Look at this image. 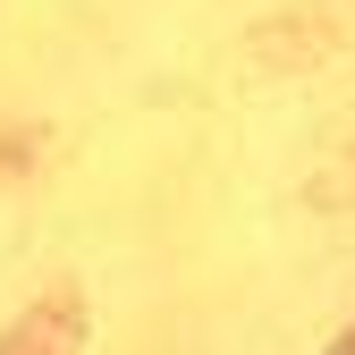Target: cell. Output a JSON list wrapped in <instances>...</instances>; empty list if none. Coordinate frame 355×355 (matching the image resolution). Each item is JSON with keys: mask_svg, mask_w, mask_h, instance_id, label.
Masks as SVG:
<instances>
[{"mask_svg": "<svg viewBox=\"0 0 355 355\" xmlns=\"http://www.w3.org/2000/svg\"><path fill=\"white\" fill-rule=\"evenodd\" d=\"M330 355H355V330H338V338H330Z\"/></svg>", "mask_w": 355, "mask_h": 355, "instance_id": "2", "label": "cell"}, {"mask_svg": "<svg viewBox=\"0 0 355 355\" xmlns=\"http://www.w3.org/2000/svg\"><path fill=\"white\" fill-rule=\"evenodd\" d=\"M76 338H85L76 296H51V304H34V313L0 338V355H76Z\"/></svg>", "mask_w": 355, "mask_h": 355, "instance_id": "1", "label": "cell"}]
</instances>
